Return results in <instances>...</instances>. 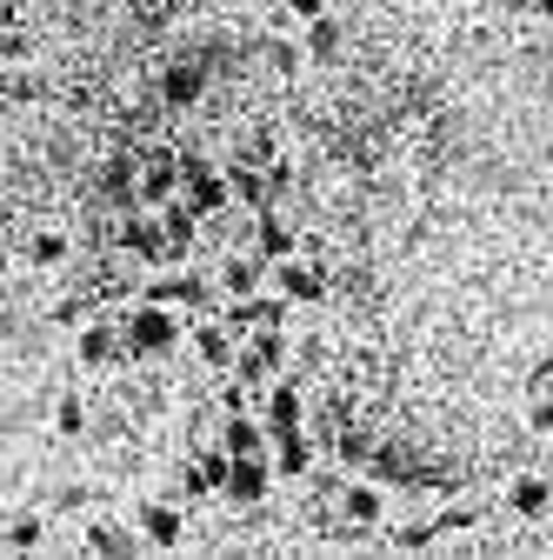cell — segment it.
Returning a JSON list of instances; mask_svg holds the SVG:
<instances>
[{"mask_svg":"<svg viewBox=\"0 0 553 560\" xmlns=\"http://www.w3.org/2000/svg\"><path fill=\"white\" fill-rule=\"evenodd\" d=\"M120 334H127V354L133 361H161V354H174V340H180V314L167 301H148L141 294V307L120 320Z\"/></svg>","mask_w":553,"mask_h":560,"instance_id":"6da1fadb","label":"cell"},{"mask_svg":"<svg viewBox=\"0 0 553 560\" xmlns=\"http://www.w3.org/2000/svg\"><path fill=\"white\" fill-rule=\"evenodd\" d=\"M180 200L193 207L200 221L227 214V200H234V187H227V167H214V161H180Z\"/></svg>","mask_w":553,"mask_h":560,"instance_id":"7a4b0ae2","label":"cell"},{"mask_svg":"<svg viewBox=\"0 0 553 560\" xmlns=\"http://www.w3.org/2000/svg\"><path fill=\"white\" fill-rule=\"evenodd\" d=\"M281 368H287V327H260V334H247L234 374H240L247 387H260L267 374H281Z\"/></svg>","mask_w":553,"mask_h":560,"instance_id":"3957f363","label":"cell"},{"mask_svg":"<svg viewBox=\"0 0 553 560\" xmlns=\"http://www.w3.org/2000/svg\"><path fill=\"white\" fill-rule=\"evenodd\" d=\"M273 294H287L294 307H320L327 301V267L320 260H301V254L273 260Z\"/></svg>","mask_w":553,"mask_h":560,"instance_id":"277c9868","label":"cell"},{"mask_svg":"<svg viewBox=\"0 0 553 560\" xmlns=\"http://www.w3.org/2000/svg\"><path fill=\"white\" fill-rule=\"evenodd\" d=\"M180 501L187 494H161V501H141V514H133V527H141V540L148 547H180L187 540V514H180Z\"/></svg>","mask_w":553,"mask_h":560,"instance_id":"5b68a950","label":"cell"},{"mask_svg":"<svg viewBox=\"0 0 553 560\" xmlns=\"http://www.w3.org/2000/svg\"><path fill=\"white\" fill-rule=\"evenodd\" d=\"M74 354H81V368H120V361H133V354H127V334H120L114 320H87V327L74 334Z\"/></svg>","mask_w":553,"mask_h":560,"instance_id":"8992f818","label":"cell"},{"mask_svg":"<svg viewBox=\"0 0 553 560\" xmlns=\"http://www.w3.org/2000/svg\"><path fill=\"white\" fill-rule=\"evenodd\" d=\"M267 487H273V467L267 454H234V474H227V508H260L267 501Z\"/></svg>","mask_w":553,"mask_h":560,"instance_id":"52a82bcc","label":"cell"},{"mask_svg":"<svg viewBox=\"0 0 553 560\" xmlns=\"http://www.w3.org/2000/svg\"><path fill=\"white\" fill-rule=\"evenodd\" d=\"M207 94V60L193 54V60H174L167 74H161V107H174V114H187L193 101Z\"/></svg>","mask_w":553,"mask_h":560,"instance_id":"ba28073f","label":"cell"},{"mask_svg":"<svg viewBox=\"0 0 553 560\" xmlns=\"http://www.w3.org/2000/svg\"><path fill=\"white\" fill-rule=\"evenodd\" d=\"M301 413H307L301 381H281V387H267V394H260V420H267V434H294V428H301Z\"/></svg>","mask_w":553,"mask_h":560,"instance_id":"9c48e42d","label":"cell"},{"mask_svg":"<svg viewBox=\"0 0 553 560\" xmlns=\"http://www.w3.org/2000/svg\"><path fill=\"white\" fill-rule=\"evenodd\" d=\"M234 340H240V334H234L227 320H200V327H193V361H200V368H234V361H240Z\"/></svg>","mask_w":553,"mask_h":560,"instance_id":"30bf717a","label":"cell"},{"mask_svg":"<svg viewBox=\"0 0 553 560\" xmlns=\"http://www.w3.org/2000/svg\"><path fill=\"white\" fill-rule=\"evenodd\" d=\"M507 508H514L520 521H546V514H553V480H546V474H514V480H507Z\"/></svg>","mask_w":553,"mask_h":560,"instance_id":"8fae6325","label":"cell"},{"mask_svg":"<svg viewBox=\"0 0 553 560\" xmlns=\"http://www.w3.org/2000/svg\"><path fill=\"white\" fill-rule=\"evenodd\" d=\"M21 260H27V267H40V273H54V267L74 260V234H67V228H34V234H27V247H21Z\"/></svg>","mask_w":553,"mask_h":560,"instance_id":"7c38bea8","label":"cell"},{"mask_svg":"<svg viewBox=\"0 0 553 560\" xmlns=\"http://www.w3.org/2000/svg\"><path fill=\"white\" fill-rule=\"evenodd\" d=\"M340 514H348L354 527H380L387 521V494L374 480H348V487H340Z\"/></svg>","mask_w":553,"mask_h":560,"instance_id":"4fadbf2b","label":"cell"},{"mask_svg":"<svg viewBox=\"0 0 553 560\" xmlns=\"http://www.w3.org/2000/svg\"><path fill=\"white\" fill-rule=\"evenodd\" d=\"M301 47H307V60L333 67V60H340V47H348V27H340L333 14H314V21H301Z\"/></svg>","mask_w":553,"mask_h":560,"instance_id":"5bb4252c","label":"cell"},{"mask_svg":"<svg viewBox=\"0 0 553 560\" xmlns=\"http://www.w3.org/2000/svg\"><path fill=\"white\" fill-rule=\"evenodd\" d=\"M87 428H94V407H87V394L60 387V394H54V434H60V441H87Z\"/></svg>","mask_w":553,"mask_h":560,"instance_id":"9a60e30c","label":"cell"},{"mask_svg":"<svg viewBox=\"0 0 553 560\" xmlns=\"http://www.w3.org/2000/svg\"><path fill=\"white\" fill-rule=\"evenodd\" d=\"M254 254H260V260H287V254H301V234L267 207V214L254 221Z\"/></svg>","mask_w":553,"mask_h":560,"instance_id":"2e32d148","label":"cell"},{"mask_svg":"<svg viewBox=\"0 0 553 560\" xmlns=\"http://www.w3.org/2000/svg\"><path fill=\"white\" fill-rule=\"evenodd\" d=\"M81 547H87V553H141L148 540H141V527H114V521H87V527H81Z\"/></svg>","mask_w":553,"mask_h":560,"instance_id":"e0dca14e","label":"cell"},{"mask_svg":"<svg viewBox=\"0 0 553 560\" xmlns=\"http://www.w3.org/2000/svg\"><path fill=\"white\" fill-rule=\"evenodd\" d=\"M221 294H227V301L260 294V260H254V254H227V260H221Z\"/></svg>","mask_w":553,"mask_h":560,"instance_id":"ac0fdd59","label":"cell"},{"mask_svg":"<svg viewBox=\"0 0 553 560\" xmlns=\"http://www.w3.org/2000/svg\"><path fill=\"white\" fill-rule=\"evenodd\" d=\"M221 447H227V454H267V420H254V413H227Z\"/></svg>","mask_w":553,"mask_h":560,"instance_id":"d6986e66","label":"cell"},{"mask_svg":"<svg viewBox=\"0 0 553 560\" xmlns=\"http://www.w3.org/2000/svg\"><path fill=\"white\" fill-rule=\"evenodd\" d=\"M273 467H281L287 480H301V474L314 467V441H307V428H294V434H281V454H273Z\"/></svg>","mask_w":553,"mask_h":560,"instance_id":"ffe728a7","label":"cell"},{"mask_svg":"<svg viewBox=\"0 0 553 560\" xmlns=\"http://www.w3.org/2000/svg\"><path fill=\"white\" fill-rule=\"evenodd\" d=\"M0 547H14V553H27V547H47V521H40V514H14L8 527H0Z\"/></svg>","mask_w":553,"mask_h":560,"instance_id":"44dd1931","label":"cell"},{"mask_svg":"<svg viewBox=\"0 0 553 560\" xmlns=\"http://www.w3.org/2000/svg\"><path fill=\"white\" fill-rule=\"evenodd\" d=\"M260 54H267V67H273V74H281V81H294L301 67H307V47H301V40H267Z\"/></svg>","mask_w":553,"mask_h":560,"instance_id":"7402d4cb","label":"cell"},{"mask_svg":"<svg viewBox=\"0 0 553 560\" xmlns=\"http://www.w3.org/2000/svg\"><path fill=\"white\" fill-rule=\"evenodd\" d=\"M54 508H60V514H94V508H101V487H81V480H74V487H60V494H54Z\"/></svg>","mask_w":553,"mask_h":560,"instance_id":"603a6c76","label":"cell"},{"mask_svg":"<svg viewBox=\"0 0 553 560\" xmlns=\"http://www.w3.org/2000/svg\"><path fill=\"white\" fill-rule=\"evenodd\" d=\"M0 60H8V67H27V60H34V40H27L21 27H0Z\"/></svg>","mask_w":553,"mask_h":560,"instance_id":"cb8c5ba5","label":"cell"},{"mask_svg":"<svg viewBox=\"0 0 553 560\" xmlns=\"http://www.w3.org/2000/svg\"><path fill=\"white\" fill-rule=\"evenodd\" d=\"M533 434H546V441H553V394L533 407Z\"/></svg>","mask_w":553,"mask_h":560,"instance_id":"d4e9b609","label":"cell"},{"mask_svg":"<svg viewBox=\"0 0 553 560\" xmlns=\"http://www.w3.org/2000/svg\"><path fill=\"white\" fill-rule=\"evenodd\" d=\"M287 14L294 21H314V14H327V0H287Z\"/></svg>","mask_w":553,"mask_h":560,"instance_id":"484cf974","label":"cell"},{"mask_svg":"<svg viewBox=\"0 0 553 560\" xmlns=\"http://www.w3.org/2000/svg\"><path fill=\"white\" fill-rule=\"evenodd\" d=\"M533 14H540V21H553V0H533Z\"/></svg>","mask_w":553,"mask_h":560,"instance_id":"4316f807","label":"cell"},{"mask_svg":"<svg viewBox=\"0 0 553 560\" xmlns=\"http://www.w3.org/2000/svg\"><path fill=\"white\" fill-rule=\"evenodd\" d=\"M546 547H553V521H546Z\"/></svg>","mask_w":553,"mask_h":560,"instance_id":"83f0119b","label":"cell"}]
</instances>
